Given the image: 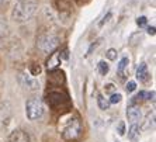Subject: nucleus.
I'll use <instances>...</instances> for the list:
<instances>
[{
    "instance_id": "nucleus-1",
    "label": "nucleus",
    "mask_w": 156,
    "mask_h": 142,
    "mask_svg": "<svg viewBox=\"0 0 156 142\" xmlns=\"http://www.w3.org/2000/svg\"><path fill=\"white\" fill-rule=\"evenodd\" d=\"M38 3L35 0H20L13 9V18L16 21H27L35 14Z\"/></svg>"
},
{
    "instance_id": "nucleus-2",
    "label": "nucleus",
    "mask_w": 156,
    "mask_h": 142,
    "mask_svg": "<svg viewBox=\"0 0 156 142\" xmlns=\"http://www.w3.org/2000/svg\"><path fill=\"white\" fill-rule=\"evenodd\" d=\"M26 114L27 118L31 121L38 120L44 114V104L40 98H30L26 104Z\"/></svg>"
},
{
    "instance_id": "nucleus-3",
    "label": "nucleus",
    "mask_w": 156,
    "mask_h": 142,
    "mask_svg": "<svg viewBox=\"0 0 156 142\" xmlns=\"http://www.w3.org/2000/svg\"><path fill=\"white\" fill-rule=\"evenodd\" d=\"M80 135H82V122L79 118H72L62 132V137L66 141H75Z\"/></svg>"
},
{
    "instance_id": "nucleus-4",
    "label": "nucleus",
    "mask_w": 156,
    "mask_h": 142,
    "mask_svg": "<svg viewBox=\"0 0 156 142\" xmlns=\"http://www.w3.org/2000/svg\"><path fill=\"white\" fill-rule=\"evenodd\" d=\"M58 45H59V38L56 35H54V34H44V35H41L38 38V48L41 51L47 52V54L55 51L58 48Z\"/></svg>"
},
{
    "instance_id": "nucleus-5",
    "label": "nucleus",
    "mask_w": 156,
    "mask_h": 142,
    "mask_svg": "<svg viewBox=\"0 0 156 142\" xmlns=\"http://www.w3.org/2000/svg\"><path fill=\"white\" fill-rule=\"evenodd\" d=\"M7 142H30V137L26 131L23 130H16L13 131L7 138Z\"/></svg>"
},
{
    "instance_id": "nucleus-6",
    "label": "nucleus",
    "mask_w": 156,
    "mask_h": 142,
    "mask_svg": "<svg viewBox=\"0 0 156 142\" xmlns=\"http://www.w3.org/2000/svg\"><path fill=\"white\" fill-rule=\"evenodd\" d=\"M20 83L24 86V87L30 89V90H35L40 84H38V82H37L34 77H31L30 75H27V73H21L20 75Z\"/></svg>"
},
{
    "instance_id": "nucleus-7",
    "label": "nucleus",
    "mask_w": 156,
    "mask_h": 142,
    "mask_svg": "<svg viewBox=\"0 0 156 142\" xmlns=\"http://www.w3.org/2000/svg\"><path fill=\"white\" fill-rule=\"evenodd\" d=\"M127 117L128 120L132 122V124H136L142 117V113H141V108L138 106H129L127 110Z\"/></svg>"
},
{
    "instance_id": "nucleus-8",
    "label": "nucleus",
    "mask_w": 156,
    "mask_h": 142,
    "mask_svg": "<svg viewBox=\"0 0 156 142\" xmlns=\"http://www.w3.org/2000/svg\"><path fill=\"white\" fill-rule=\"evenodd\" d=\"M59 63H61V54H59V52H54V54L49 56V59H48L47 68L49 70H54Z\"/></svg>"
},
{
    "instance_id": "nucleus-9",
    "label": "nucleus",
    "mask_w": 156,
    "mask_h": 142,
    "mask_svg": "<svg viewBox=\"0 0 156 142\" xmlns=\"http://www.w3.org/2000/svg\"><path fill=\"white\" fill-rule=\"evenodd\" d=\"M136 77H138L141 82H148L149 80V72H148V66L145 63H141L136 70Z\"/></svg>"
},
{
    "instance_id": "nucleus-10",
    "label": "nucleus",
    "mask_w": 156,
    "mask_h": 142,
    "mask_svg": "<svg viewBox=\"0 0 156 142\" xmlns=\"http://www.w3.org/2000/svg\"><path fill=\"white\" fill-rule=\"evenodd\" d=\"M138 137H139V127L136 124H132L131 125V130L128 131V138L131 141H136Z\"/></svg>"
},
{
    "instance_id": "nucleus-11",
    "label": "nucleus",
    "mask_w": 156,
    "mask_h": 142,
    "mask_svg": "<svg viewBox=\"0 0 156 142\" xmlns=\"http://www.w3.org/2000/svg\"><path fill=\"white\" fill-rule=\"evenodd\" d=\"M97 104H98V108H101V110H107L110 107V101L101 94L97 97Z\"/></svg>"
},
{
    "instance_id": "nucleus-12",
    "label": "nucleus",
    "mask_w": 156,
    "mask_h": 142,
    "mask_svg": "<svg viewBox=\"0 0 156 142\" xmlns=\"http://www.w3.org/2000/svg\"><path fill=\"white\" fill-rule=\"evenodd\" d=\"M152 94H153V91H152V93H149V91H139V94L136 96V98H135V100H132V101H142V100H149Z\"/></svg>"
},
{
    "instance_id": "nucleus-13",
    "label": "nucleus",
    "mask_w": 156,
    "mask_h": 142,
    "mask_svg": "<svg viewBox=\"0 0 156 142\" xmlns=\"http://www.w3.org/2000/svg\"><path fill=\"white\" fill-rule=\"evenodd\" d=\"M128 63H129L128 58H122L120 61V63H118V73H120L121 76H124V70H125V68L128 66Z\"/></svg>"
},
{
    "instance_id": "nucleus-14",
    "label": "nucleus",
    "mask_w": 156,
    "mask_h": 142,
    "mask_svg": "<svg viewBox=\"0 0 156 142\" xmlns=\"http://www.w3.org/2000/svg\"><path fill=\"white\" fill-rule=\"evenodd\" d=\"M97 70L100 75H105V73L108 72V65H107L104 61H100V62L97 63Z\"/></svg>"
},
{
    "instance_id": "nucleus-15",
    "label": "nucleus",
    "mask_w": 156,
    "mask_h": 142,
    "mask_svg": "<svg viewBox=\"0 0 156 142\" xmlns=\"http://www.w3.org/2000/svg\"><path fill=\"white\" fill-rule=\"evenodd\" d=\"M110 104H117V103L121 101V94H118V93H114V94H111V97H110Z\"/></svg>"
},
{
    "instance_id": "nucleus-16",
    "label": "nucleus",
    "mask_w": 156,
    "mask_h": 142,
    "mask_svg": "<svg viewBox=\"0 0 156 142\" xmlns=\"http://www.w3.org/2000/svg\"><path fill=\"white\" fill-rule=\"evenodd\" d=\"M105 56L113 61V59H115V56H117V51L115 49H108V51L105 52Z\"/></svg>"
},
{
    "instance_id": "nucleus-17",
    "label": "nucleus",
    "mask_w": 156,
    "mask_h": 142,
    "mask_svg": "<svg viewBox=\"0 0 156 142\" xmlns=\"http://www.w3.org/2000/svg\"><path fill=\"white\" fill-rule=\"evenodd\" d=\"M146 21H148V20H146V17H144V16H142V17H139L138 20H136V24H138L139 27H146Z\"/></svg>"
},
{
    "instance_id": "nucleus-18",
    "label": "nucleus",
    "mask_w": 156,
    "mask_h": 142,
    "mask_svg": "<svg viewBox=\"0 0 156 142\" xmlns=\"http://www.w3.org/2000/svg\"><path fill=\"white\" fill-rule=\"evenodd\" d=\"M135 89H136V83L135 82H128V84H127V91H134Z\"/></svg>"
},
{
    "instance_id": "nucleus-19",
    "label": "nucleus",
    "mask_w": 156,
    "mask_h": 142,
    "mask_svg": "<svg viewBox=\"0 0 156 142\" xmlns=\"http://www.w3.org/2000/svg\"><path fill=\"white\" fill-rule=\"evenodd\" d=\"M40 72H41V68H40V66H35V65H34L33 68H31V75H33V76L40 75Z\"/></svg>"
},
{
    "instance_id": "nucleus-20",
    "label": "nucleus",
    "mask_w": 156,
    "mask_h": 142,
    "mask_svg": "<svg viewBox=\"0 0 156 142\" xmlns=\"http://www.w3.org/2000/svg\"><path fill=\"white\" fill-rule=\"evenodd\" d=\"M118 134L120 135L125 134V124H124V122H120V124H118Z\"/></svg>"
},
{
    "instance_id": "nucleus-21",
    "label": "nucleus",
    "mask_w": 156,
    "mask_h": 142,
    "mask_svg": "<svg viewBox=\"0 0 156 142\" xmlns=\"http://www.w3.org/2000/svg\"><path fill=\"white\" fill-rule=\"evenodd\" d=\"M148 34H149V35H155V27H149V28H148Z\"/></svg>"
},
{
    "instance_id": "nucleus-22",
    "label": "nucleus",
    "mask_w": 156,
    "mask_h": 142,
    "mask_svg": "<svg viewBox=\"0 0 156 142\" xmlns=\"http://www.w3.org/2000/svg\"><path fill=\"white\" fill-rule=\"evenodd\" d=\"M9 2H10V0H0V7H4Z\"/></svg>"
},
{
    "instance_id": "nucleus-23",
    "label": "nucleus",
    "mask_w": 156,
    "mask_h": 142,
    "mask_svg": "<svg viewBox=\"0 0 156 142\" xmlns=\"http://www.w3.org/2000/svg\"><path fill=\"white\" fill-rule=\"evenodd\" d=\"M105 90H107V91H113L114 90V84H111V83L107 84V89H105Z\"/></svg>"
}]
</instances>
